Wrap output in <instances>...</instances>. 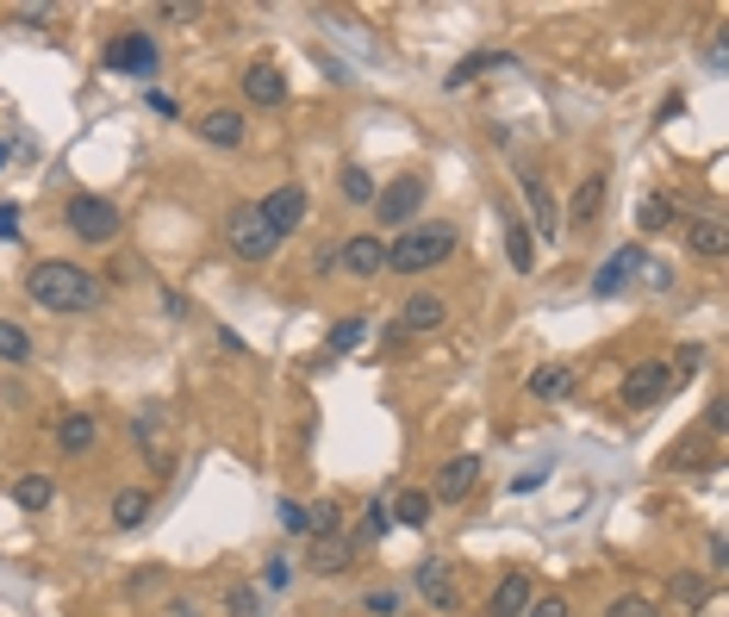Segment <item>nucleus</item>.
Instances as JSON below:
<instances>
[{"label":"nucleus","mask_w":729,"mask_h":617,"mask_svg":"<svg viewBox=\"0 0 729 617\" xmlns=\"http://www.w3.org/2000/svg\"><path fill=\"white\" fill-rule=\"evenodd\" d=\"M144 518H150V493H144V486H119L113 493V530H137Z\"/></svg>","instance_id":"412c9836"},{"label":"nucleus","mask_w":729,"mask_h":617,"mask_svg":"<svg viewBox=\"0 0 729 617\" xmlns=\"http://www.w3.org/2000/svg\"><path fill=\"white\" fill-rule=\"evenodd\" d=\"M156 425H162V418H150V412H144V418H132V444H144L150 449V462H156V474H169V449H162V437H156Z\"/></svg>","instance_id":"a878e982"},{"label":"nucleus","mask_w":729,"mask_h":617,"mask_svg":"<svg viewBox=\"0 0 729 617\" xmlns=\"http://www.w3.org/2000/svg\"><path fill=\"white\" fill-rule=\"evenodd\" d=\"M256 213H262V225H269L274 237H288V232H300V225H306L312 200H306V188H300V181H288V188L262 193V200H256Z\"/></svg>","instance_id":"423d86ee"},{"label":"nucleus","mask_w":729,"mask_h":617,"mask_svg":"<svg viewBox=\"0 0 729 617\" xmlns=\"http://www.w3.org/2000/svg\"><path fill=\"white\" fill-rule=\"evenodd\" d=\"M668 386H673V368L668 362H636L630 374H624V405H636V412H642V405H654Z\"/></svg>","instance_id":"9d476101"},{"label":"nucleus","mask_w":729,"mask_h":617,"mask_svg":"<svg viewBox=\"0 0 729 617\" xmlns=\"http://www.w3.org/2000/svg\"><path fill=\"white\" fill-rule=\"evenodd\" d=\"M225 244L244 256V262H269V256L281 250V237L262 225V213H256L250 200H237V206L225 213Z\"/></svg>","instance_id":"7ed1b4c3"},{"label":"nucleus","mask_w":729,"mask_h":617,"mask_svg":"<svg viewBox=\"0 0 729 617\" xmlns=\"http://www.w3.org/2000/svg\"><path fill=\"white\" fill-rule=\"evenodd\" d=\"M362 337H368V318H337V325L325 330V356H349Z\"/></svg>","instance_id":"cd10ccee"},{"label":"nucleus","mask_w":729,"mask_h":617,"mask_svg":"<svg viewBox=\"0 0 729 617\" xmlns=\"http://www.w3.org/2000/svg\"><path fill=\"white\" fill-rule=\"evenodd\" d=\"M486 69H518V57H505V51H474V57H461V63H456L449 88H468V81L486 76Z\"/></svg>","instance_id":"5701e85b"},{"label":"nucleus","mask_w":729,"mask_h":617,"mask_svg":"<svg viewBox=\"0 0 729 617\" xmlns=\"http://www.w3.org/2000/svg\"><path fill=\"white\" fill-rule=\"evenodd\" d=\"M20 237V206H0V244H13Z\"/></svg>","instance_id":"79ce46f5"},{"label":"nucleus","mask_w":729,"mask_h":617,"mask_svg":"<svg viewBox=\"0 0 729 617\" xmlns=\"http://www.w3.org/2000/svg\"><path fill=\"white\" fill-rule=\"evenodd\" d=\"M244 94H250V106H288V76L274 63H250L244 69Z\"/></svg>","instance_id":"4468645a"},{"label":"nucleus","mask_w":729,"mask_h":617,"mask_svg":"<svg viewBox=\"0 0 729 617\" xmlns=\"http://www.w3.org/2000/svg\"><path fill=\"white\" fill-rule=\"evenodd\" d=\"M337 269L356 274V281H374V274H386V237H374V232L344 237V250H337Z\"/></svg>","instance_id":"0eeeda50"},{"label":"nucleus","mask_w":729,"mask_h":617,"mask_svg":"<svg viewBox=\"0 0 729 617\" xmlns=\"http://www.w3.org/2000/svg\"><path fill=\"white\" fill-rule=\"evenodd\" d=\"M605 617H661V612H654V598L624 593V598H612V605H605Z\"/></svg>","instance_id":"72a5a7b5"},{"label":"nucleus","mask_w":729,"mask_h":617,"mask_svg":"<svg viewBox=\"0 0 729 617\" xmlns=\"http://www.w3.org/2000/svg\"><path fill=\"white\" fill-rule=\"evenodd\" d=\"M598 206H605V175H586L574 188V206H568V218L574 225H586V218H598Z\"/></svg>","instance_id":"393cba45"},{"label":"nucleus","mask_w":729,"mask_h":617,"mask_svg":"<svg viewBox=\"0 0 729 617\" xmlns=\"http://www.w3.org/2000/svg\"><path fill=\"white\" fill-rule=\"evenodd\" d=\"M63 225H69V232H76L81 244H113L125 218H119L113 200H100V193H76V200L63 206Z\"/></svg>","instance_id":"20e7f679"},{"label":"nucleus","mask_w":729,"mask_h":617,"mask_svg":"<svg viewBox=\"0 0 729 617\" xmlns=\"http://www.w3.org/2000/svg\"><path fill=\"white\" fill-rule=\"evenodd\" d=\"M274 518H281V530H288V537H312L306 505H300V500H281V505H274Z\"/></svg>","instance_id":"473e14b6"},{"label":"nucleus","mask_w":729,"mask_h":617,"mask_svg":"<svg viewBox=\"0 0 729 617\" xmlns=\"http://www.w3.org/2000/svg\"><path fill=\"white\" fill-rule=\"evenodd\" d=\"M437 325H449V306H442L437 293H412L400 312V330H437Z\"/></svg>","instance_id":"6ab92c4d"},{"label":"nucleus","mask_w":729,"mask_h":617,"mask_svg":"<svg viewBox=\"0 0 729 617\" xmlns=\"http://www.w3.org/2000/svg\"><path fill=\"white\" fill-rule=\"evenodd\" d=\"M673 374H692V368H705V349H698V344H692V349H680V356H673Z\"/></svg>","instance_id":"ea45409f"},{"label":"nucleus","mask_w":729,"mask_h":617,"mask_svg":"<svg viewBox=\"0 0 729 617\" xmlns=\"http://www.w3.org/2000/svg\"><path fill=\"white\" fill-rule=\"evenodd\" d=\"M636 225H642V232H668L673 225V200L668 193H642V200H636Z\"/></svg>","instance_id":"bb28decb"},{"label":"nucleus","mask_w":729,"mask_h":617,"mask_svg":"<svg viewBox=\"0 0 729 617\" xmlns=\"http://www.w3.org/2000/svg\"><path fill=\"white\" fill-rule=\"evenodd\" d=\"M25 356H32V330L0 318V362H25Z\"/></svg>","instance_id":"7c9ffc66"},{"label":"nucleus","mask_w":729,"mask_h":617,"mask_svg":"<svg viewBox=\"0 0 729 617\" xmlns=\"http://www.w3.org/2000/svg\"><path fill=\"white\" fill-rule=\"evenodd\" d=\"M474 486H480V456H456V462L437 468L430 505H461V500H474Z\"/></svg>","instance_id":"1a4fd4ad"},{"label":"nucleus","mask_w":729,"mask_h":617,"mask_svg":"<svg viewBox=\"0 0 729 617\" xmlns=\"http://www.w3.org/2000/svg\"><path fill=\"white\" fill-rule=\"evenodd\" d=\"M368 612H374V617H393V612H400V593H393V586L368 593Z\"/></svg>","instance_id":"58836bf2"},{"label":"nucleus","mask_w":729,"mask_h":617,"mask_svg":"<svg viewBox=\"0 0 729 617\" xmlns=\"http://www.w3.org/2000/svg\"><path fill=\"white\" fill-rule=\"evenodd\" d=\"M106 69L113 76H156V38L150 32H125L106 44Z\"/></svg>","instance_id":"6e6552de"},{"label":"nucleus","mask_w":729,"mask_h":617,"mask_svg":"<svg viewBox=\"0 0 729 617\" xmlns=\"http://www.w3.org/2000/svg\"><path fill=\"white\" fill-rule=\"evenodd\" d=\"M456 225H405L400 237H393V244H386V269L393 274H430L437 269V262H449V256H456Z\"/></svg>","instance_id":"f03ea898"},{"label":"nucleus","mask_w":729,"mask_h":617,"mask_svg":"<svg viewBox=\"0 0 729 617\" xmlns=\"http://www.w3.org/2000/svg\"><path fill=\"white\" fill-rule=\"evenodd\" d=\"M430 512H437V505H430V493H424V486H405L400 500H393V512H386V518L405 524V530H424V524H430Z\"/></svg>","instance_id":"4be33fe9"},{"label":"nucleus","mask_w":729,"mask_h":617,"mask_svg":"<svg viewBox=\"0 0 729 617\" xmlns=\"http://www.w3.org/2000/svg\"><path fill=\"white\" fill-rule=\"evenodd\" d=\"M262 586H269V593H288V586H293V561L274 556L269 568H262Z\"/></svg>","instance_id":"f704fd0d"},{"label":"nucleus","mask_w":729,"mask_h":617,"mask_svg":"<svg viewBox=\"0 0 729 617\" xmlns=\"http://www.w3.org/2000/svg\"><path fill=\"white\" fill-rule=\"evenodd\" d=\"M344 200H356V206H374V175H368V169H344Z\"/></svg>","instance_id":"2f4dec72"},{"label":"nucleus","mask_w":729,"mask_h":617,"mask_svg":"<svg viewBox=\"0 0 729 617\" xmlns=\"http://www.w3.org/2000/svg\"><path fill=\"white\" fill-rule=\"evenodd\" d=\"M505 256H512V269H518V274L537 269V244H530V225H505Z\"/></svg>","instance_id":"c756f323"},{"label":"nucleus","mask_w":729,"mask_h":617,"mask_svg":"<svg viewBox=\"0 0 729 617\" xmlns=\"http://www.w3.org/2000/svg\"><path fill=\"white\" fill-rule=\"evenodd\" d=\"M424 193H430V181H424V175H393L386 188H374V218H381V225H400V232H405V225L418 218Z\"/></svg>","instance_id":"39448f33"},{"label":"nucleus","mask_w":729,"mask_h":617,"mask_svg":"<svg viewBox=\"0 0 729 617\" xmlns=\"http://www.w3.org/2000/svg\"><path fill=\"white\" fill-rule=\"evenodd\" d=\"M530 393H537V400H568V393H574V374H568V368H537V374H530Z\"/></svg>","instance_id":"c85d7f7f"},{"label":"nucleus","mask_w":729,"mask_h":617,"mask_svg":"<svg viewBox=\"0 0 729 617\" xmlns=\"http://www.w3.org/2000/svg\"><path fill=\"white\" fill-rule=\"evenodd\" d=\"M524 200H530V218H537V237H561V218H556V200H549V181L542 175H518Z\"/></svg>","instance_id":"2eb2a0df"},{"label":"nucleus","mask_w":729,"mask_h":617,"mask_svg":"<svg viewBox=\"0 0 729 617\" xmlns=\"http://www.w3.org/2000/svg\"><path fill=\"white\" fill-rule=\"evenodd\" d=\"M225 612L231 617H256V593H244V586H237V593L225 598Z\"/></svg>","instance_id":"a19ab883"},{"label":"nucleus","mask_w":729,"mask_h":617,"mask_svg":"<svg viewBox=\"0 0 729 617\" xmlns=\"http://www.w3.org/2000/svg\"><path fill=\"white\" fill-rule=\"evenodd\" d=\"M524 617H568V598H561V593H542V598H530V605H524Z\"/></svg>","instance_id":"c9c22d12"},{"label":"nucleus","mask_w":729,"mask_h":617,"mask_svg":"<svg viewBox=\"0 0 729 617\" xmlns=\"http://www.w3.org/2000/svg\"><path fill=\"white\" fill-rule=\"evenodd\" d=\"M94 444H100L94 412H69V418H57V449L63 456H88Z\"/></svg>","instance_id":"f3484780"},{"label":"nucleus","mask_w":729,"mask_h":617,"mask_svg":"<svg viewBox=\"0 0 729 617\" xmlns=\"http://www.w3.org/2000/svg\"><path fill=\"white\" fill-rule=\"evenodd\" d=\"M673 598H680V605H698V598H705V580L698 574H673Z\"/></svg>","instance_id":"e433bc0d"},{"label":"nucleus","mask_w":729,"mask_h":617,"mask_svg":"<svg viewBox=\"0 0 729 617\" xmlns=\"http://www.w3.org/2000/svg\"><path fill=\"white\" fill-rule=\"evenodd\" d=\"M642 269H649V262H642V250H636V244H624V250H617L612 262H605V269L593 274V293H598V300H617V293L630 288V281H636Z\"/></svg>","instance_id":"9b49d317"},{"label":"nucleus","mask_w":729,"mask_h":617,"mask_svg":"<svg viewBox=\"0 0 729 617\" xmlns=\"http://www.w3.org/2000/svg\"><path fill=\"white\" fill-rule=\"evenodd\" d=\"M386 524H393V518H386V500H374V505H368V524H362V537H368V542H374V537H386Z\"/></svg>","instance_id":"4c0bfd02"},{"label":"nucleus","mask_w":729,"mask_h":617,"mask_svg":"<svg viewBox=\"0 0 729 617\" xmlns=\"http://www.w3.org/2000/svg\"><path fill=\"white\" fill-rule=\"evenodd\" d=\"M349 561H356V542L344 530H330V537H312V574H344Z\"/></svg>","instance_id":"a211bd4d"},{"label":"nucleus","mask_w":729,"mask_h":617,"mask_svg":"<svg viewBox=\"0 0 729 617\" xmlns=\"http://www.w3.org/2000/svg\"><path fill=\"white\" fill-rule=\"evenodd\" d=\"M193 132L206 137L212 150H237V144H244V113H237V106H212V113H200Z\"/></svg>","instance_id":"ddd939ff"},{"label":"nucleus","mask_w":729,"mask_h":617,"mask_svg":"<svg viewBox=\"0 0 729 617\" xmlns=\"http://www.w3.org/2000/svg\"><path fill=\"white\" fill-rule=\"evenodd\" d=\"M686 250H692V256H705V262H724V256H729L724 218H692V225H686Z\"/></svg>","instance_id":"dca6fc26"},{"label":"nucleus","mask_w":729,"mask_h":617,"mask_svg":"<svg viewBox=\"0 0 729 617\" xmlns=\"http://www.w3.org/2000/svg\"><path fill=\"white\" fill-rule=\"evenodd\" d=\"M530 598H537V580L524 574V568H512V574L493 586V598H486V617H524Z\"/></svg>","instance_id":"f8f14e48"},{"label":"nucleus","mask_w":729,"mask_h":617,"mask_svg":"<svg viewBox=\"0 0 729 617\" xmlns=\"http://www.w3.org/2000/svg\"><path fill=\"white\" fill-rule=\"evenodd\" d=\"M25 293H32L44 312H88V306H100V281L81 269V262H63V256H51V262H32V274H25Z\"/></svg>","instance_id":"f257e3e1"},{"label":"nucleus","mask_w":729,"mask_h":617,"mask_svg":"<svg viewBox=\"0 0 729 617\" xmlns=\"http://www.w3.org/2000/svg\"><path fill=\"white\" fill-rule=\"evenodd\" d=\"M0 162H7V137H0Z\"/></svg>","instance_id":"c03bdc74"},{"label":"nucleus","mask_w":729,"mask_h":617,"mask_svg":"<svg viewBox=\"0 0 729 617\" xmlns=\"http://www.w3.org/2000/svg\"><path fill=\"white\" fill-rule=\"evenodd\" d=\"M169 617H200V612H193V605H169Z\"/></svg>","instance_id":"37998d69"},{"label":"nucleus","mask_w":729,"mask_h":617,"mask_svg":"<svg viewBox=\"0 0 729 617\" xmlns=\"http://www.w3.org/2000/svg\"><path fill=\"white\" fill-rule=\"evenodd\" d=\"M412 586H418V593L430 598V605H442V612L456 605V580H449V568H442V561H418V574H412Z\"/></svg>","instance_id":"aec40b11"},{"label":"nucleus","mask_w":729,"mask_h":617,"mask_svg":"<svg viewBox=\"0 0 729 617\" xmlns=\"http://www.w3.org/2000/svg\"><path fill=\"white\" fill-rule=\"evenodd\" d=\"M51 500H57L51 474H20V481H13V505H20V512H44Z\"/></svg>","instance_id":"b1692460"}]
</instances>
